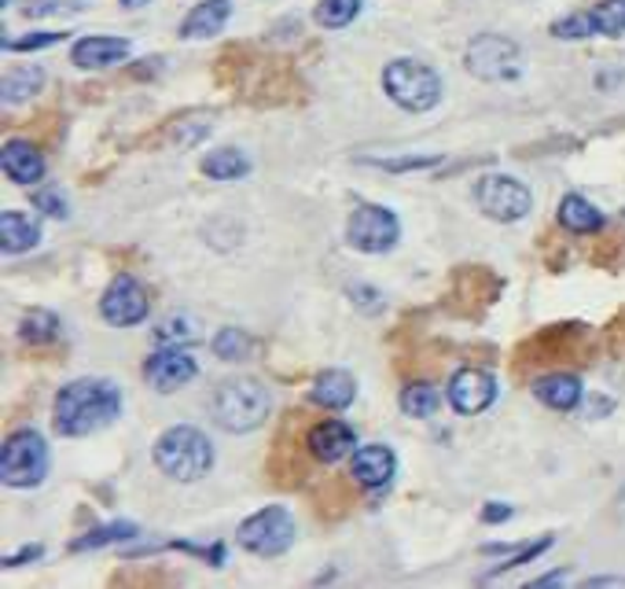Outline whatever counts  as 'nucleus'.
<instances>
[{"label":"nucleus","instance_id":"f257e3e1","mask_svg":"<svg viewBox=\"0 0 625 589\" xmlns=\"http://www.w3.org/2000/svg\"><path fill=\"white\" fill-rule=\"evenodd\" d=\"M122 413V390L111 379H74L55 395V431L66 438L92 435Z\"/></svg>","mask_w":625,"mask_h":589},{"label":"nucleus","instance_id":"f03ea898","mask_svg":"<svg viewBox=\"0 0 625 589\" xmlns=\"http://www.w3.org/2000/svg\"><path fill=\"white\" fill-rule=\"evenodd\" d=\"M588 354H593L588 328L582 321H563V325H549L519 343L512 354V368L515 376H530L537 368H552V365H585Z\"/></svg>","mask_w":625,"mask_h":589},{"label":"nucleus","instance_id":"7ed1b4c3","mask_svg":"<svg viewBox=\"0 0 625 589\" xmlns=\"http://www.w3.org/2000/svg\"><path fill=\"white\" fill-rule=\"evenodd\" d=\"M309 413L291 409L276 427L273 449L265 457V479L280 490H298L309 479Z\"/></svg>","mask_w":625,"mask_h":589},{"label":"nucleus","instance_id":"20e7f679","mask_svg":"<svg viewBox=\"0 0 625 589\" xmlns=\"http://www.w3.org/2000/svg\"><path fill=\"white\" fill-rule=\"evenodd\" d=\"M155 465L162 476L177 483H195L214 468V449L199 427H170L155 443Z\"/></svg>","mask_w":625,"mask_h":589},{"label":"nucleus","instance_id":"39448f33","mask_svg":"<svg viewBox=\"0 0 625 589\" xmlns=\"http://www.w3.org/2000/svg\"><path fill=\"white\" fill-rule=\"evenodd\" d=\"M269 390H265L258 379L243 376V379H225L214 395V417L225 431H254L269 417Z\"/></svg>","mask_w":625,"mask_h":589},{"label":"nucleus","instance_id":"423d86ee","mask_svg":"<svg viewBox=\"0 0 625 589\" xmlns=\"http://www.w3.org/2000/svg\"><path fill=\"white\" fill-rule=\"evenodd\" d=\"M501 292H504V281L490 265H457L453 276H449L442 303L453 317L479 321L485 309L501 298Z\"/></svg>","mask_w":625,"mask_h":589},{"label":"nucleus","instance_id":"0eeeda50","mask_svg":"<svg viewBox=\"0 0 625 589\" xmlns=\"http://www.w3.org/2000/svg\"><path fill=\"white\" fill-rule=\"evenodd\" d=\"M387 97L404 111H431L442 100V78H438L427 63L416 60H393L383 71Z\"/></svg>","mask_w":625,"mask_h":589},{"label":"nucleus","instance_id":"6e6552de","mask_svg":"<svg viewBox=\"0 0 625 589\" xmlns=\"http://www.w3.org/2000/svg\"><path fill=\"white\" fill-rule=\"evenodd\" d=\"M49 471V446L38 431L22 427V431L8 435L4 449H0V479L8 487H38Z\"/></svg>","mask_w":625,"mask_h":589},{"label":"nucleus","instance_id":"1a4fd4ad","mask_svg":"<svg viewBox=\"0 0 625 589\" xmlns=\"http://www.w3.org/2000/svg\"><path fill=\"white\" fill-rule=\"evenodd\" d=\"M239 546L258 557H280L295 546V519L287 508L269 505L239 524Z\"/></svg>","mask_w":625,"mask_h":589},{"label":"nucleus","instance_id":"9d476101","mask_svg":"<svg viewBox=\"0 0 625 589\" xmlns=\"http://www.w3.org/2000/svg\"><path fill=\"white\" fill-rule=\"evenodd\" d=\"M306 97V85L287 60H258L247 78V100L254 108H280Z\"/></svg>","mask_w":625,"mask_h":589},{"label":"nucleus","instance_id":"9b49d317","mask_svg":"<svg viewBox=\"0 0 625 589\" xmlns=\"http://www.w3.org/2000/svg\"><path fill=\"white\" fill-rule=\"evenodd\" d=\"M474 203L482 206L485 217H493V222H519V217L530 214V206H534V195L523 181L508 177V173H485L474 184Z\"/></svg>","mask_w":625,"mask_h":589},{"label":"nucleus","instance_id":"f8f14e48","mask_svg":"<svg viewBox=\"0 0 625 589\" xmlns=\"http://www.w3.org/2000/svg\"><path fill=\"white\" fill-rule=\"evenodd\" d=\"M464 63L482 82H512V78H519V49H515V41L501 38V33H482V38H474L464 52Z\"/></svg>","mask_w":625,"mask_h":589},{"label":"nucleus","instance_id":"ddd939ff","mask_svg":"<svg viewBox=\"0 0 625 589\" xmlns=\"http://www.w3.org/2000/svg\"><path fill=\"white\" fill-rule=\"evenodd\" d=\"M401 236V225L393 211L387 206H376V203H357V211L350 214V225H346V240L365 251V254H383L398 244Z\"/></svg>","mask_w":625,"mask_h":589},{"label":"nucleus","instance_id":"4468645a","mask_svg":"<svg viewBox=\"0 0 625 589\" xmlns=\"http://www.w3.org/2000/svg\"><path fill=\"white\" fill-rule=\"evenodd\" d=\"M147 309H152V298H147V287L136 281L133 273L114 276L111 287L100 298L103 321H107V325H119V328L141 325V321L147 317Z\"/></svg>","mask_w":625,"mask_h":589},{"label":"nucleus","instance_id":"2eb2a0df","mask_svg":"<svg viewBox=\"0 0 625 589\" xmlns=\"http://www.w3.org/2000/svg\"><path fill=\"white\" fill-rule=\"evenodd\" d=\"M361 483L350 476H324L312 483L309 490V505L312 512H317L320 519H328V524H335V519H346L357 508V501H361Z\"/></svg>","mask_w":625,"mask_h":589},{"label":"nucleus","instance_id":"dca6fc26","mask_svg":"<svg viewBox=\"0 0 625 589\" xmlns=\"http://www.w3.org/2000/svg\"><path fill=\"white\" fill-rule=\"evenodd\" d=\"M493 398H496V384L482 368H460V373H453V379H449V402H453V409L464 413V417L490 409Z\"/></svg>","mask_w":625,"mask_h":589},{"label":"nucleus","instance_id":"f3484780","mask_svg":"<svg viewBox=\"0 0 625 589\" xmlns=\"http://www.w3.org/2000/svg\"><path fill=\"white\" fill-rule=\"evenodd\" d=\"M195 373H199V368H195V357L188 351H181V346H166V351L147 357V365H144L147 384L162 390V395H170V390H177L181 384H188V379H195Z\"/></svg>","mask_w":625,"mask_h":589},{"label":"nucleus","instance_id":"a211bd4d","mask_svg":"<svg viewBox=\"0 0 625 589\" xmlns=\"http://www.w3.org/2000/svg\"><path fill=\"white\" fill-rule=\"evenodd\" d=\"M354 446H357L354 427L342 424V420H324L317 427H309V454H312V460L335 465V460H342Z\"/></svg>","mask_w":625,"mask_h":589},{"label":"nucleus","instance_id":"6ab92c4d","mask_svg":"<svg viewBox=\"0 0 625 589\" xmlns=\"http://www.w3.org/2000/svg\"><path fill=\"white\" fill-rule=\"evenodd\" d=\"M393 468H398V457H393L390 446H365V449H357L350 471H354V479L361 483V487L379 490V487H387V483L393 479Z\"/></svg>","mask_w":625,"mask_h":589},{"label":"nucleus","instance_id":"aec40b11","mask_svg":"<svg viewBox=\"0 0 625 589\" xmlns=\"http://www.w3.org/2000/svg\"><path fill=\"white\" fill-rule=\"evenodd\" d=\"M0 163H4V173L16 184H33L44 177V155L33 141H8Z\"/></svg>","mask_w":625,"mask_h":589},{"label":"nucleus","instance_id":"412c9836","mask_svg":"<svg viewBox=\"0 0 625 589\" xmlns=\"http://www.w3.org/2000/svg\"><path fill=\"white\" fill-rule=\"evenodd\" d=\"M130 55V41L125 38H85L71 49V60L85 71H100V67L122 63Z\"/></svg>","mask_w":625,"mask_h":589},{"label":"nucleus","instance_id":"4be33fe9","mask_svg":"<svg viewBox=\"0 0 625 589\" xmlns=\"http://www.w3.org/2000/svg\"><path fill=\"white\" fill-rule=\"evenodd\" d=\"M228 16H233V4H228V0H199V4L188 11V19L181 22V38L195 41V38L222 33Z\"/></svg>","mask_w":625,"mask_h":589},{"label":"nucleus","instance_id":"5701e85b","mask_svg":"<svg viewBox=\"0 0 625 589\" xmlns=\"http://www.w3.org/2000/svg\"><path fill=\"white\" fill-rule=\"evenodd\" d=\"M254 67H258V52H254L250 44H228V49H222V55H217L214 78H217V85L239 89L250 78Z\"/></svg>","mask_w":625,"mask_h":589},{"label":"nucleus","instance_id":"b1692460","mask_svg":"<svg viewBox=\"0 0 625 589\" xmlns=\"http://www.w3.org/2000/svg\"><path fill=\"white\" fill-rule=\"evenodd\" d=\"M534 395L545 402L549 409H560V413H566V409H574L577 402H582V384H577V376H571V373H549V376H541L537 384H534Z\"/></svg>","mask_w":625,"mask_h":589},{"label":"nucleus","instance_id":"393cba45","mask_svg":"<svg viewBox=\"0 0 625 589\" xmlns=\"http://www.w3.org/2000/svg\"><path fill=\"white\" fill-rule=\"evenodd\" d=\"M357 398V379L350 373H342V368H331V373H324L317 384H312V402H317L320 409H346L350 402Z\"/></svg>","mask_w":625,"mask_h":589},{"label":"nucleus","instance_id":"a878e982","mask_svg":"<svg viewBox=\"0 0 625 589\" xmlns=\"http://www.w3.org/2000/svg\"><path fill=\"white\" fill-rule=\"evenodd\" d=\"M560 225L574 236H588V233H600V229H604V214H600L585 195H563Z\"/></svg>","mask_w":625,"mask_h":589},{"label":"nucleus","instance_id":"bb28decb","mask_svg":"<svg viewBox=\"0 0 625 589\" xmlns=\"http://www.w3.org/2000/svg\"><path fill=\"white\" fill-rule=\"evenodd\" d=\"M449 354V346H442V343H423V346H412L409 354L404 357H398V373L401 376H416V379H431V376H438L445 368V362L442 357Z\"/></svg>","mask_w":625,"mask_h":589},{"label":"nucleus","instance_id":"cd10ccee","mask_svg":"<svg viewBox=\"0 0 625 589\" xmlns=\"http://www.w3.org/2000/svg\"><path fill=\"white\" fill-rule=\"evenodd\" d=\"M41 240V229L33 217L19 214V211H8L4 217H0V244H4L8 254H22L30 251L33 244Z\"/></svg>","mask_w":625,"mask_h":589},{"label":"nucleus","instance_id":"c85d7f7f","mask_svg":"<svg viewBox=\"0 0 625 589\" xmlns=\"http://www.w3.org/2000/svg\"><path fill=\"white\" fill-rule=\"evenodd\" d=\"M247 170H250L247 155L236 152V148H217V152H211V155L203 159V173L211 181H236Z\"/></svg>","mask_w":625,"mask_h":589},{"label":"nucleus","instance_id":"c756f323","mask_svg":"<svg viewBox=\"0 0 625 589\" xmlns=\"http://www.w3.org/2000/svg\"><path fill=\"white\" fill-rule=\"evenodd\" d=\"M27 141H33L41 148V152H52V148H60L63 141V114L44 108L41 114H33L27 122Z\"/></svg>","mask_w":625,"mask_h":589},{"label":"nucleus","instance_id":"7c9ffc66","mask_svg":"<svg viewBox=\"0 0 625 589\" xmlns=\"http://www.w3.org/2000/svg\"><path fill=\"white\" fill-rule=\"evenodd\" d=\"M19 336H22V343H33V346L55 343V336H60V317L49 314V309H33V314L22 317Z\"/></svg>","mask_w":625,"mask_h":589},{"label":"nucleus","instance_id":"2f4dec72","mask_svg":"<svg viewBox=\"0 0 625 589\" xmlns=\"http://www.w3.org/2000/svg\"><path fill=\"white\" fill-rule=\"evenodd\" d=\"M401 409L416 420L431 417V413L438 409V390L427 384V379H412V384L401 390Z\"/></svg>","mask_w":625,"mask_h":589},{"label":"nucleus","instance_id":"473e14b6","mask_svg":"<svg viewBox=\"0 0 625 589\" xmlns=\"http://www.w3.org/2000/svg\"><path fill=\"white\" fill-rule=\"evenodd\" d=\"M357 11H361V0H320L312 19H317L324 30H342L357 19Z\"/></svg>","mask_w":625,"mask_h":589},{"label":"nucleus","instance_id":"72a5a7b5","mask_svg":"<svg viewBox=\"0 0 625 589\" xmlns=\"http://www.w3.org/2000/svg\"><path fill=\"white\" fill-rule=\"evenodd\" d=\"M588 262H593L596 270H618L625 262V233H604L600 240H593Z\"/></svg>","mask_w":625,"mask_h":589},{"label":"nucleus","instance_id":"f704fd0d","mask_svg":"<svg viewBox=\"0 0 625 589\" xmlns=\"http://www.w3.org/2000/svg\"><path fill=\"white\" fill-rule=\"evenodd\" d=\"M41 85H44L41 67H16V71L4 78V100L8 103H22L30 92H38Z\"/></svg>","mask_w":625,"mask_h":589},{"label":"nucleus","instance_id":"c9c22d12","mask_svg":"<svg viewBox=\"0 0 625 589\" xmlns=\"http://www.w3.org/2000/svg\"><path fill=\"white\" fill-rule=\"evenodd\" d=\"M588 22H593V33H604V38H618L625 33V0H604L588 11Z\"/></svg>","mask_w":625,"mask_h":589},{"label":"nucleus","instance_id":"e433bc0d","mask_svg":"<svg viewBox=\"0 0 625 589\" xmlns=\"http://www.w3.org/2000/svg\"><path fill=\"white\" fill-rule=\"evenodd\" d=\"M136 535V524H111V527H96L89 530L85 538H74L71 549L74 552H85V549H100V546H114V541H125Z\"/></svg>","mask_w":625,"mask_h":589},{"label":"nucleus","instance_id":"4c0bfd02","mask_svg":"<svg viewBox=\"0 0 625 589\" xmlns=\"http://www.w3.org/2000/svg\"><path fill=\"white\" fill-rule=\"evenodd\" d=\"M250 346L254 339L243 328H222L214 336V354L222 357V362H243V357H250Z\"/></svg>","mask_w":625,"mask_h":589},{"label":"nucleus","instance_id":"58836bf2","mask_svg":"<svg viewBox=\"0 0 625 589\" xmlns=\"http://www.w3.org/2000/svg\"><path fill=\"white\" fill-rule=\"evenodd\" d=\"M552 546V538H541V541H530V546H519L515 552H512V557H508L504 563H496V568L490 571V579H493V575H504V571H515L519 568V563H530V560H537L541 557V552H545Z\"/></svg>","mask_w":625,"mask_h":589},{"label":"nucleus","instance_id":"ea45409f","mask_svg":"<svg viewBox=\"0 0 625 589\" xmlns=\"http://www.w3.org/2000/svg\"><path fill=\"white\" fill-rule=\"evenodd\" d=\"M552 33H555V38H566V41L593 38V22H588V11H582V16H571V19L552 22Z\"/></svg>","mask_w":625,"mask_h":589},{"label":"nucleus","instance_id":"a19ab883","mask_svg":"<svg viewBox=\"0 0 625 589\" xmlns=\"http://www.w3.org/2000/svg\"><path fill=\"white\" fill-rule=\"evenodd\" d=\"M537 247H541V258H545V265H549L552 273H563V270H566V244H563L560 236L545 233V236H541Z\"/></svg>","mask_w":625,"mask_h":589},{"label":"nucleus","instance_id":"79ce46f5","mask_svg":"<svg viewBox=\"0 0 625 589\" xmlns=\"http://www.w3.org/2000/svg\"><path fill=\"white\" fill-rule=\"evenodd\" d=\"M114 586H170L173 582V575H166V571H119L111 579Z\"/></svg>","mask_w":625,"mask_h":589},{"label":"nucleus","instance_id":"37998d69","mask_svg":"<svg viewBox=\"0 0 625 589\" xmlns=\"http://www.w3.org/2000/svg\"><path fill=\"white\" fill-rule=\"evenodd\" d=\"M66 33H27V38H16V41H4L8 52H33V49H49V44L63 41Z\"/></svg>","mask_w":625,"mask_h":589},{"label":"nucleus","instance_id":"c03bdc74","mask_svg":"<svg viewBox=\"0 0 625 589\" xmlns=\"http://www.w3.org/2000/svg\"><path fill=\"white\" fill-rule=\"evenodd\" d=\"M33 206L44 211L49 217H66V200L55 189H38V192H33Z\"/></svg>","mask_w":625,"mask_h":589},{"label":"nucleus","instance_id":"a18cd8bd","mask_svg":"<svg viewBox=\"0 0 625 589\" xmlns=\"http://www.w3.org/2000/svg\"><path fill=\"white\" fill-rule=\"evenodd\" d=\"M607 351L615 354V357H625V306L618 309L615 317H611V325H607Z\"/></svg>","mask_w":625,"mask_h":589},{"label":"nucleus","instance_id":"49530a36","mask_svg":"<svg viewBox=\"0 0 625 589\" xmlns=\"http://www.w3.org/2000/svg\"><path fill=\"white\" fill-rule=\"evenodd\" d=\"M155 336H158V343H177V339H184V343H188L192 336H195V332L188 328V321H181V317H170L166 321V325H162L158 332H155Z\"/></svg>","mask_w":625,"mask_h":589},{"label":"nucleus","instance_id":"de8ad7c7","mask_svg":"<svg viewBox=\"0 0 625 589\" xmlns=\"http://www.w3.org/2000/svg\"><path fill=\"white\" fill-rule=\"evenodd\" d=\"M63 11V0H22V16L38 19V16H55Z\"/></svg>","mask_w":625,"mask_h":589},{"label":"nucleus","instance_id":"09e8293b","mask_svg":"<svg viewBox=\"0 0 625 589\" xmlns=\"http://www.w3.org/2000/svg\"><path fill=\"white\" fill-rule=\"evenodd\" d=\"M350 295H354V303H361L368 309V314H376V309L383 306V303H372V298H379V292H372V287H365V284L350 287Z\"/></svg>","mask_w":625,"mask_h":589},{"label":"nucleus","instance_id":"8fccbe9b","mask_svg":"<svg viewBox=\"0 0 625 589\" xmlns=\"http://www.w3.org/2000/svg\"><path fill=\"white\" fill-rule=\"evenodd\" d=\"M41 552H44L41 546H27V549H19L16 557H4V568H22L27 560H38Z\"/></svg>","mask_w":625,"mask_h":589},{"label":"nucleus","instance_id":"3c124183","mask_svg":"<svg viewBox=\"0 0 625 589\" xmlns=\"http://www.w3.org/2000/svg\"><path fill=\"white\" fill-rule=\"evenodd\" d=\"M508 516H512V508H508V505H496V501H490V508L482 512L485 524H501V519H508Z\"/></svg>","mask_w":625,"mask_h":589},{"label":"nucleus","instance_id":"603ef678","mask_svg":"<svg viewBox=\"0 0 625 589\" xmlns=\"http://www.w3.org/2000/svg\"><path fill=\"white\" fill-rule=\"evenodd\" d=\"M563 579H566V575H563V571H555V575H545V579H537L534 586H560Z\"/></svg>","mask_w":625,"mask_h":589},{"label":"nucleus","instance_id":"864d4df0","mask_svg":"<svg viewBox=\"0 0 625 589\" xmlns=\"http://www.w3.org/2000/svg\"><path fill=\"white\" fill-rule=\"evenodd\" d=\"M125 8H144V4H152V0H122Z\"/></svg>","mask_w":625,"mask_h":589},{"label":"nucleus","instance_id":"5fc2aeb1","mask_svg":"<svg viewBox=\"0 0 625 589\" xmlns=\"http://www.w3.org/2000/svg\"><path fill=\"white\" fill-rule=\"evenodd\" d=\"M0 4H4V8H8V4H11V0H0Z\"/></svg>","mask_w":625,"mask_h":589},{"label":"nucleus","instance_id":"6e6d98bb","mask_svg":"<svg viewBox=\"0 0 625 589\" xmlns=\"http://www.w3.org/2000/svg\"><path fill=\"white\" fill-rule=\"evenodd\" d=\"M622 222H625V211H622Z\"/></svg>","mask_w":625,"mask_h":589}]
</instances>
